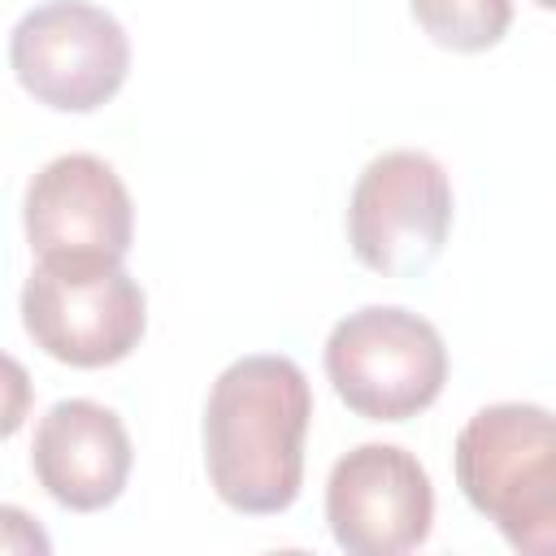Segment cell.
Masks as SVG:
<instances>
[{
	"instance_id": "cell-10",
	"label": "cell",
	"mask_w": 556,
	"mask_h": 556,
	"mask_svg": "<svg viewBox=\"0 0 556 556\" xmlns=\"http://www.w3.org/2000/svg\"><path fill=\"white\" fill-rule=\"evenodd\" d=\"M408 9L447 52H486L513 26V0H408Z\"/></svg>"
},
{
	"instance_id": "cell-1",
	"label": "cell",
	"mask_w": 556,
	"mask_h": 556,
	"mask_svg": "<svg viewBox=\"0 0 556 556\" xmlns=\"http://www.w3.org/2000/svg\"><path fill=\"white\" fill-rule=\"evenodd\" d=\"M313 387L291 356L230 361L204 404V469L217 500L248 517L287 513L304 486Z\"/></svg>"
},
{
	"instance_id": "cell-5",
	"label": "cell",
	"mask_w": 556,
	"mask_h": 556,
	"mask_svg": "<svg viewBox=\"0 0 556 556\" xmlns=\"http://www.w3.org/2000/svg\"><path fill=\"white\" fill-rule=\"evenodd\" d=\"M452 178L417 148H391L374 156L348 200V243L356 261L382 278L426 274L452 230Z\"/></svg>"
},
{
	"instance_id": "cell-9",
	"label": "cell",
	"mask_w": 556,
	"mask_h": 556,
	"mask_svg": "<svg viewBox=\"0 0 556 556\" xmlns=\"http://www.w3.org/2000/svg\"><path fill=\"white\" fill-rule=\"evenodd\" d=\"M135 447L122 417L96 400H56L30 443V469L39 486L70 513H100L109 508L130 478Z\"/></svg>"
},
{
	"instance_id": "cell-6",
	"label": "cell",
	"mask_w": 556,
	"mask_h": 556,
	"mask_svg": "<svg viewBox=\"0 0 556 556\" xmlns=\"http://www.w3.org/2000/svg\"><path fill=\"white\" fill-rule=\"evenodd\" d=\"M9 65L26 96L56 113L109 104L130 74L122 22L91 0H43L9 30Z\"/></svg>"
},
{
	"instance_id": "cell-11",
	"label": "cell",
	"mask_w": 556,
	"mask_h": 556,
	"mask_svg": "<svg viewBox=\"0 0 556 556\" xmlns=\"http://www.w3.org/2000/svg\"><path fill=\"white\" fill-rule=\"evenodd\" d=\"M534 4H539V9H552V13H556V0H534Z\"/></svg>"
},
{
	"instance_id": "cell-8",
	"label": "cell",
	"mask_w": 556,
	"mask_h": 556,
	"mask_svg": "<svg viewBox=\"0 0 556 556\" xmlns=\"http://www.w3.org/2000/svg\"><path fill=\"white\" fill-rule=\"evenodd\" d=\"M22 226L39 261L122 265L135 239V204L109 161L65 152L26 182Z\"/></svg>"
},
{
	"instance_id": "cell-2",
	"label": "cell",
	"mask_w": 556,
	"mask_h": 556,
	"mask_svg": "<svg viewBox=\"0 0 556 556\" xmlns=\"http://www.w3.org/2000/svg\"><path fill=\"white\" fill-rule=\"evenodd\" d=\"M460 495L513 552L556 556V413L521 400L478 408L452 447Z\"/></svg>"
},
{
	"instance_id": "cell-4",
	"label": "cell",
	"mask_w": 556,
	"mask_h": 556,
	"mask_svg": "<svg viewBox=\"0 0 556 556\" xmlns=\"http://www.w3.org/2000/svg\"><path fill=\"white\" fill-rule=\"evenodd\" d=\"M22 326L43 356L104 369L139 348L148 295L109 261H39L22 287Z\"/></svg>"
},
{
	"instance_id": "cell-3",
	"label": "cell",
	"mask_w": 556,
	"mask_h": 556,
	"mask_svg": "<svg viewBox=\"0 0 556 556\" xmlns=\"http://www.w3.org/2000/svg\"><path fill=\"white\" fill-rule=\"evenodd\" d=\"M321 361L334 395L369 421H408L426 413L447 382L443 334L400 304H365L339 317Z\"/></svg>"
},
{
	"instance_id": "cell-7",
	"label": "cell",
	"mask_w": 556,
	"mask_h": 556,
	"mask_svg": "<svg viewBox=\"0 0 556 556\" xmlns=\"http://www.w3.org/2000/svg\"><path fill=\"white\" fill-rule=\"evenodd\" d=\"M326 526L348 556H404L434 526L430 473L400 443H361L326 478Z\"/></svg>"
}]
</instances>
